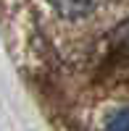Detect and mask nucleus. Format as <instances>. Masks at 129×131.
<instances>
[{
  "mask_svg": "<svg viewBox=\"0 0 129 131\" xmlns=\"http://www.w3.org/2000/svg\"><path fill=\"white\" fill-rule=\"evenodd\" d=\"M48 5L63 18H87L95 8L100 5V0H48Z\"/></svg>",
  "mask_w": 129,
  "mask_h": 131,
  "instance_id": "1",
  "label": "nucleus"
},
{
  "mask_svg": "<svg viewBox=\"0 0 129 131\" xmlns=\"http://www.w3.org/2000/svg\"><path fill=\"white\" fill-rule=\"evenodd\" d=\"M105 131H129V107L111 113L108 121H105Z\"/></svg>",
  "mask_w": 129,
  "mask_h": 131,
  "instance_id": "2",
  "label": "nucleus"
}]
</instances>
